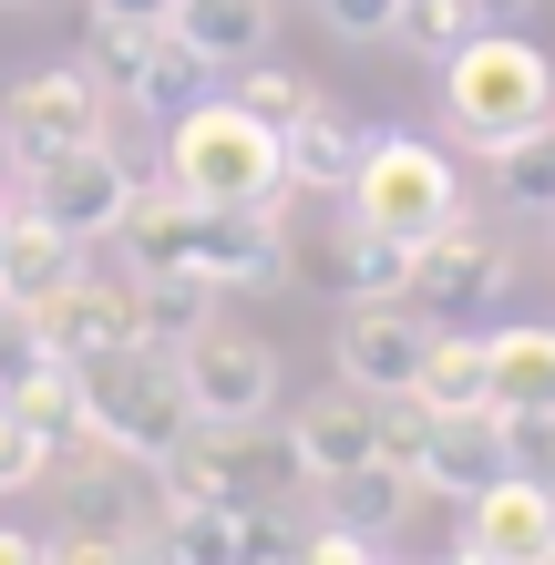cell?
I'll return each instance as SVG.
<instances>
[{
    "mask_svg": "<svg viewBox=\"0 0 555 565\" xmlns=\"http://www.w3.org/2000/svg\"><path fill=\"white\" fill-rule=\"evenodd\" d=\"M442 124L483 154L535 135V124H555V62L514 21H483L463 52H442Z\"/></svg>",
    "mask_w": 555,
    "mask_h": 565,
    "instance_id": "6da1fadb",
    "label": "cell"
},
{
    "mask_svg": "<svg viewBox=\"0 0 555 565\" xmlns=\"http://www.w3.org/2000/svg\"><path fill=\"white\" fill-rule=\"evenodd\" d=\"M166 185H185L195 206H278L288 195V154H278V124H257L237 93H195L166 135Z\"/></svg>",
    "mask_w": 555,
    "mask_h": 565,
    "instance_id": "7a4b0ae2",
    "label": "cell"
},
{
    "mask_svg": "<svg viewBox=\"0 0 555 565\" xmlns=\"http://www.w3.org/2000/svg\"><path fill=\"white\" fill-rule=\"evenodd\" d=\"M73 514L42 535V555H62V565H114V555H145L154 545V524H166V483H154V462H135V452H114V443H73Z\"/></svg>",
    "mask_w": 555,
    "mask_h": 565,
    "instance_id": "3957f363",
    "label": "cell"
},
{
    "mask_svg": "<svg viewBox=\"0 0 555 565\" xmlns=\"http://www.w3.org/2000/svg\"><path fill=\"white\" fill-rule=\"evenodd\" d=\"M185 422H195V402H185V381H175V350L124 340L104 360H83V431H93V443L154 462V452H175Z\"/></svg>",
    "mask_w": 555,
    "mask_h": 565,
    "instance_id": "277c9868",
    "label": "cell"
},
{
    "mask_svg": "<svg viewBox=\"0 0 555 565\" xmlns=\"http://www.w3.org/2000/svg\"><path fill=\"white\" fill-rule=\"evenodd\" d=\"M350 216H371L381 237H433V226L463 216V175L433 135H361V164H350Z\"/></svg>",
    "mask_w": 555,
    "mask_h": 565,
    "instance_id": "5b68a950",
    "label": "cell"
},
{
    "mask_svg": "<svg viewBox=\"0 0 555 565\" xmlns=\"http://www.w3.org/2000/svg\"><path fill=\"white\" fill-rule=\"evenodd\" d=\"M83 73L104 93H124L135 114H185L195 93H206V62L185 52L175 21H114V11H93L83 21Z\"/></svg>",
    "mask_w": 555,
    "mask_h": 565,
    "instance_id": "8992f818",
    "label": "cell"
},
{
    "mask_svg": "<svg viewBox=\"0 0 555 565\" xmlns=\"http://www.w3.org/2000/svg\"><path fill=\"white\" fill-rule=\"evenodd\" d=\"M504 288H514V268H504V247L483 237L473 216H452V226H433V237H412V278H402V298H412L433 329L483 319Z\"/></svg>",
    "mask_w": 555,
    "mask_h": 565,
    "instance_id": "52a82bcc",
    "label": "cell"
},
{
    "mask_svg": "<svg viewBox=\"0 0 555 565\" xmlns=\"http://www.w3.org/2000/svg\"><path fill=\"white\" fill-rule=\"evenodd\" d=\"M124 195H135V164H124L104 135H93V145H62V154H42V164H21V206L52 216L62 237H83V247L124 226Z\"/></svg>",
    "mask_w": 555,
    "mask_h": 565,
    "instance_id": "ba28073f",
    "label": "cell"
},
{
    "mask_svg": "<svg viewBox=\"0 0 555 565\" xmlns=\"http://www.w3.org/2000/svg\"><path fill=\"white\" fill-rule=\"evenodd\" d=\"M104 135V83L83 73V62H62V73H21L11 104H0V154L11 164H42L62 145H93Z\"/></svg>",
    "mask_w": 555,
    "mask_h": 565,
    "instance_id": "9c48e42d",
    "label": "cell"
},
{
    "mask_svg": "<svg viewBox=\"0 0 555 565\" xmlns=\"http://www.w3.org/2000/svg\"><path fill=\"white\" fill-rule=\"evenodd\" d=\"M175 381H185L195 422H257V412H278V350L237 340V329H195V340H175Z\"/></svg>",
    "mask_w": 555,
    "mask_h": 565,
    "instance_id": "30bf717a",
    "label": "cell"
},
{
    "mask_svg": "<svg viewBox=\"0 0 555 565\" xmlns=\"http://www.w3.org/2000/svg\"><path fill=\"white\" fill-rule=\"evenodd\" d=\"M463 555L473 565H555V483L494 473L463 504Z\"/></svg>",
    "mask_w": 555,
    "mask_h": 565,
    "instance_id": "8fae6325",
    "label": "cell"
},
{
    "mask_svg": "<svg viewBox=\"0 0 555 565\" xmlns=\"http://www.w3.org/2000/svg\"><path fill=\"white\" fill-rule=\"evenodd\" d=\"M185 268L206 278V288H278L288 278V226H278V206H195Z\"/></svg>",
    "mask_w": 555,
    "mask_h": 565,
    "instance_id": "7c38bea8",
    "label": "cell"
},
{
    "mask_svg": "<svg viewBox=\"0 0 555 565\" xmlns=\"http://www.w3.org/2000/svg\"><path fill=\"white\" fill-rule=\"evenodd\" d=\"M288 278L340 288V298H391L412 278V237H381L371 216H340V226H319V237H288Z\"/></svg>",
    "mask_w": 555,
    "mask_h": 565,
    "instance_id": "4fadbf2b",
    "label": "cell"
},
{
    "mask_svg": "<svg viewBox=\"0 0 555 565\" xmlns=\"http://www.w3.org/2000/svg\"><path fill=\"white\" fill-rule=\"evenodd\" d=\"M421 350H433V319H421L402 288L391 298H350V319H340V381L350 391H402L421 371Z\"/></svg>",
    "mask_w": 555,
    "mask_h": 565,
    "instance_id": "5bb4252c",
    "label": "cell"
},
{
    "mask_svg": "<svg viewBox=\"0 0 555 565\" xmlns=\"http://www.w3.org/2000/svg\"><path fill=\"white\" fill-rule=\"evenodd\" d=\"M412 473L452 493V504H473L494 473H514V443H504V412L494 402H463V412H433V431H421V452H412Z\"/></svg>",
    "mask_w": 555,
    "mask_h": 565,
    "instance_id": "9a60e30c",
    "label": "cell"
},
{
    "mask_svg": "<svg viewBox=\"0 0 555 565\" xmlns=\"http://www.w3.org/2000/svg\"><path fill=\"white\" fill-rule=\"evenodd\" d=\"M31 319H42V350H62V360H104L124 340H145V329H135V288H124V278H93V268H73Z\"/></svg>",
    "mask_w": 555,
    "mask_h": 565,
    "instance_id": "2e32d148",
    "label": "cell"
},
{
    "mask_svg": "<svg viewBox=\"0 0 555 565\" xmlns=\"http://www.w3.org/2000/svg\"><path fill=\"white\" fill-rule=\"evenodd\" d=\"M412 493H421V473L412 462H350V473H319V514L330 524H350V535H371V545H391L402 535V514H412Z\"/></svg>",
    "mask_w": 555,
    "mask_h": 565,
    "instance_id": "e0dca14e",
    "label": "cell"
},
{
    "mask_svg": "<svg viewBox=\"0 0 555 565\" xmlns=\"http://www.w3.org/2000/svg\"><path fill=\"white\" fill-rule=\"evenodd\" d=\"M83 268V237H62L52 216L31 206H0V298H21V309H42V298Z\"/></svg>",
    "mask_w": 555,
    "mask_h": 565,
    "instance_id": "ac0fdd59",
    "label": "cell"
},
{
    "mask_svg": "<svg viewBox=\"0 0 555 565\" xmlns=\"http://www.w3.org/2000/svg\"><path fill=\"white\" fill-rule=\"evenodd\" d=\"M166 21L185 31V52L206 62V73H237V62H257V52H268L278 0H175Z\"/></svg>",
    "mask_w": 555,
    "mask_h": 565,
    "instance_id": "d6986e66",
    "label": "cell"
},
{
    "mask_svg": "<svg viewBox=\"0 0 555 565\" xmlns=\"http://www.w3.org/2000/svg\"><path fill=\"white\" fill-rule=\"evenodd\" d=\"M483 402L504 422L514 412H555V329H494V340H483Z\"/></svg>",
    "mask_w": 555,
    "mask_h": 565,
    "instance_id": "ffe728a7",
    "label": "cell"
},
{
    "mask_svg": "<svg viewBox=\"0 0 555 565\" xmlns=\"http://www.w3.org/2000/svg\"><path fill=\"white\" fill-rule=\"evenodd\" d=\"M278 154H288V185H309V195H350V164H361V124L330 114V104H309V114L278 135Z\"/></svg>",
    "mask_w": 555,
    "mask_h": 565,
    "instance_id": "44dd1931",
    "label": "cell"
},
{
    "mask_svg": "<svg viewBox=\"0 0 555 565\" xmlns=\"http://www.w3.org/2000/svg\"><path fill=\"white\" fill-rule=\"evenodd\" d=\"M299 452H309V483L319 473H350V462H371L381 452V431H371V391H350L340 381V402H299Z\"/></svg>",
    "mask_w": 555,
    "mask_h": 565,
    "instance_id": "7402d4cb",
    "label": "cell"
},
{
    "mask_svg": "<svg viewBox=\"0 0 555 565\" xmlns=\"http://www.w3.org/2000/svg\"><path fill=\"white\" fill-rule=\"evenodd\" d=\"M0 402H11V412H21L31 431H42L52 452H73V443H83V360L42 350V360H31V371L11 381V391H0Z\"/></svg>",
    "mask_w": 555,
    "mask_h": 565,
    "instance_id": "603a6c76",
    "label": "cell"
},
{
    "mask_svg": "<svg viewBox=\"0 0 555 565\" xmlns=\"http://www.w3.org/2000/svg\"><path fill=\"white\" fill-rule=\"evenodd\" d=\"M124 288H135V329H145L154 350L195 340V329H206V309H216V288L195 278V268H135Z\"/></svg>",
    "mask_w": 555,
    "mask_h": 565,
    "instance_id": "cb8c5ba5",
    "label": "cell"
},
{
    "mask_svg": "<svg viewBox=\"0 0 555 565\" xmlns=\"http://www.w3.org/2000/svg\"><path fill=\"white\" fill-rule=\"evenodd\" d=\"M494 195H504L514 216H555V124L494 145Z\"/></svg>",
    "mask_w": 555,
    "mask_h": 565,
    "instance_id": "d4e9b609",
    "label": "cell"
},
{
    "mask_svg": "<svg viewBox=\"0 0 555 565\" xmlns=\"http://www.w3.org/2000/svg\"><path fill=\"white\" fill-rule=\"evenodd\" d=\"M154 555H175V565H237V504H166Z\"/></svg>",
    "mask_w": 555,
    "mask_h": 565,
    "instance_id": "484cf974",
    "label": "cell"
},
{
    "mask_svg": "<svg viewBox=\"0 0 555 565\" xmlns=\"http://www.w3.org/2000/svg\"><path fill=\"white\" fill-rule=\"evenodd\" d=\"M391 31H402L421 62H442V52H463L473 31H483V0H402V11H391Z\"/></svg>",
    "mask_w": 555,
    "mask_h": 565,
    "instance_id": "4316f807",
    "label": "cell"
},
{
    "mask_svg": "<svg viewBox=\"0 0 555 565\" xmlns=\"http://www.w3.org/2000/svg\"><path fill=\"white\" fill-rule=\"evenodd\" d=\"M237 104H247L257 124H278V135H288V124H299L319 93H309V73H268V62H237Z\"/></svg>",
    "mask_w": 555,
    "mask_h": 565,
    "instance_id": "83f0119b",
    "label": "cell"
},
{
    "mask_svg": "<svg viewBox=\"0 0 555 565\" xmlns=\"http://www.w3.org/2000/svg\"><path fill=\"white\" fill-rule=\"evenodd\" d=\"M371 431H381V462H412L421 431H433V402L402 381V391H371Z\"/></svg>",
    "mask_w": 555,
    "mask_h": 565,
    "instance_id": "f1b7e54d",
    "label": "cell"
},
{
    "mask_svg": "<svg viewBox=\"0 0 555 565\" xmlns=\"http://www.w3.org/2000/svg\"><path fill=\"white\" fill-rule=\"evenodd\" d=\"M42 473H52V443H42V431H31L11 402H0V493H31Z\"/></svg>",
    "mask_w": 555,
    "mask_h": 565,
    "instance_id": "f546056e",
    "label": "cell"
},
{
    "mask_svg": "<svg viewBox=\"0 0 555 565\" xmlns=\"http://www.w3.org/2000/svg\"><path fill=\"white\" fill-rule=\"evenodd\" d=\"M299 545H309V535H299L288 514H268V504H237V565H288Z\"/></svg>",
    "mask_w": 555,
    "mask_h": 565,
    "instance_id": "4dcf8cb0",
    "label": "cell"
},
{
    "mask_svg": "<svg viewBox=\"0 0 555 565\" xmlns=\"http://www.w3.org/2000/svg\"><path fill=\"white\" fill-rule=\"evenodd\" d=\"M504 443H514V473L555 483V412H514V422H504Z\"/></svg>",
    "mask_w": 555,
    "mask_h": 565,
    "instance_id": "1f68e13d",
    "label": "cell"
},
{
    "mask_svg": "<svg viewBox=\"0 0 555 565\" xmlns=\"http://www.w3.org/2000/svg\"><path fill=\"white\" fill-rule=\"evenodd\" d=\"M31 360H42V319H31L21 298H0V391H11Z\"/></svg>",
    "mask_w": 555,
    "mask_h": 565,
    "instance_id": "d6a6232c",
    "label": "cell"
},
{
    "mask_svg": "<svg viewBox=\"0 0 555 565\" xmlns=\"http://www.w3.org/2000/svg\"><path fill=\"white\" fill-rule=\"evenodd\" d=\"M391 11H402V0H319V21H330L340 42H391Z\"/></svg>",
    "mask_w": 555,
    "mask_h": 565,
    "instance_id": "836d02e7",
    "label": "cell"
},
{
    "mask_svg": "<svg viewBox=\"0 0 555 565\" xmlns=\"http://www.w3.org/2000/svg\"><path fill=\"white\" fill-rule=\"evenodd\" d=\"M93 11H114V21H166L175 0H93Z\"/></svg>",
    "mask_w": 555,
    "mask_h": 565,
    "instance_id": "e575fe53",
    "label": "cell"
},
{
    "mask_svg": "<svg viewBox=\"0 0 555 565\" xmlns=\"http://www.w3.org/2000/svg\"><path fill=\"white\" fill-rule=\"evenodd\" d=\"M0 565H42V535H11L0 524Z\"/></svg>",
    "mask_w": 555,
    "mask_h": 565,
    "instance_id": "d590c367",
    "label": "cell"
},
{
    "mask_svg": "<svg viewBox=\"0 0 555 565\" xmlns=\"http://www.w3.org/2000/svg\"><path fill=\"white\" fill-rule=\"evenodd\" d=\"M0 206H11V154H0Z\"/></svg>",
    "mask_w": 555,
    "mask_h": 565,
    "instance_id": "8d00e7d4",
    "label": "cell"
},
{
    "mask_svg": "<svg viewBox=\"0 0 555 565\" xmlns=\"http://www.w3.org/2000/svg\"><path fill=\"white\" fill-rule=\"evenodd\" d=\"M11 11H21V0H11Z\"/></svg>",
    "mask_w": 555,
    "mask_h": 565,
    "instance_id": "74e56055",
    "label": "cell"
}]
</instances>
